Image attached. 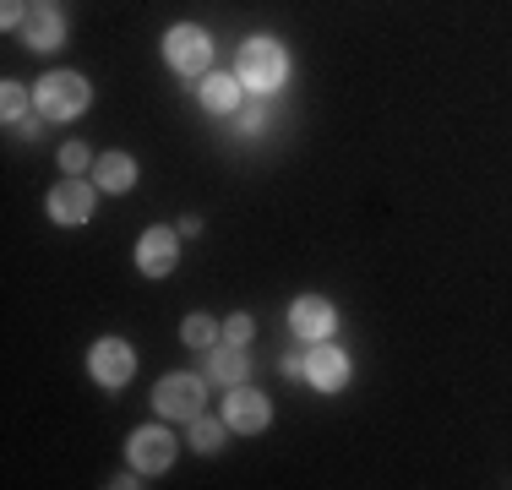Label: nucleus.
Listing matches in <instances>:
<instances>
[{
	"mask_svg": "<svg viewBox=\"0 0 512 490\" xmlns=\"http://www.w3.org/2000/svg\"><path fill=\"white\" fill-rule=\"evenodd\" d=\"M284 71H289L284 49H278L273 39H251L246 49H240L235 77H240V88H251V93H273L278 82H284Z\"/></svg>",
	"mask_w": 512,
	"mask_h": 490,
	"instance_id": "1",
	"label": "nucleus"
},
{
	"mask_svg": "<svg viewBox=\"0 0 512 490\" xmlns=\"http://www.w3.org/2000/svg\"><path fill=\"white\" fill-rule=\"evenodd\" d=\"M88 82L77 77V71H50V77L39 82V115H50V120H71V115H82L88 109Z\"/></svg>",
	"mask_w": 512,
	"mask_h": 490,
	"instance_id": "2",
	"label": "nucleus"
},
{
	"mask_svg": "<svg viewBox=\"0 0 512 490\" xmlns=\"http://www.w3.org/2000/svg\"><path fill=\"white\" fill-rule=\"evenodd\" d=\"M153 403H158V414L164 420H197V409H202V376H164L153 392Z\"/></svg>",
	"mask_w": 512,
	"mask_h": 490,
	"instance_id": "3",
	"label": "nucleus"
},
{
	"mask_svg": "<svg viewBox=\"0 0 512 490\" xmlns=\"http://www.w3.org/2000/svg\"><path fill=\"white\" fill-rule=\"evenodd\" d=\"M164 55H169V66L175 71H207V60H213V39H207L202 28H191V22H180L175 33L164 39Z\"/></svg>",
	"mask_w": 512,
	"mask_h": 490,
	"instance_id": "4",
	"label": "nucleus"
},
{
	"mask_svg": "<svg viewBox=\"0 0 512 490\" xmlns=\"http://www.w3.org/2000/svg\"><path fill=\"white\" fill-rule=\"evenodd\" d=\"M131 371H137V354H131V343H120V338L93 343V376H99L104 387H126Z\"/></svg>",
	"mask_w": 512,
	"mask_h": 490,
	"instance_id": "5",
	"label": "nucleus"
},
{
	"mask_svg": "<svg viewBox=\"0 0 512 490\" xmlns=\"http://www.w3.org/2000/svg\"><path fill=\"white\" fill-rule=\"evenodd\" d=\"M306 376H311V387L338 392V387L349 382V360H344V349H333L327 338H316V349H311V360H306Z\"/></svg>",
	"mask_w": 512,
	"mask_h": 490,
	"instance_id": "6",
	"label": "nucleus"
},
{
	"mask_svg": "<svg viewBox=\"0 0 512 490\" xmlns=\"http://www.w3.org/2000/svg\"><path fill=\"white\" fill-rule=\"evenodd\" d=\"M50 213H55V224H88V213H93V191L82 186L77 175L60 180V186L50 191Z\"/></svg>",
	"mask_w": 512,
	"mask_h": 490,
	"instance_id": "7",
	"label": "nucleus"
},
{
	"mask_svg": "<svg viewBox=\"0 0 512 490\" xmlns=\"http://www.w3.org/2000/svg\"><path fill=\"white\" fill-rule=\"evenodd\" d=\"M131 463H137L142 474H158L175 463V441H169L164 431H137L131 436Z\"/></svg>",
	"mask_w": 512,
	"mask_h": 490,
	"instance_id": "8",
	"label": "nucleus"
},
{
	"mask_svg": "<svg viewBox=\"0 0 512 490\" xmlns=\"http://www.w3.org/2000/svg\"><path fill=\"white\" fill-rule=\"evenodd\" d=\"M273 420V409H267V398L262 392H251V387H235L229 392V425H235V431H262V425Z\"/></svg>",
	"mask_w": 512,
	"mask_h": 490,
	"instance_id": "9",
	"label": "nucleus"
},
{
	"mask_svg": "<svg viewBox=\"0 0 512 490\" xmlns=\"http://www.w3.org/2000/svg\"><path fill=\"white\" fill-rule=\"evenodd\" d=\"M289 322H295V333L300 338H327L333 333V305L327 300H316V294H306V300H295V311H289Z\"/></svg>",
	"mask_w": 512,
	"mask_h": 490,
	"instance_id": "10",
	"label": "nucleus"
},
{
	"mask_svg": "<svg viewBox=\"0 0 512 490\" xmlns=\"http://www.w3.org/2000/svg\"><path fill=\"white\" fill-rule=\"evenodd\" d=\"M137 262H142L148 278H164L169 267H175V235H169V229H148L142 245H137Z\"/></svg>",
	"mask_w": 512,
	"mask_h": 490,
	"instance_id": "11",
	"label": "nucleus"
},
{
	"mask_svg": "<svg viewBox=\"0 0 512 490\" xmlns=\"http://www.w3.org/2000/svg\"><path fill=\"white\" fill-rule=\"evenodd\" d=\"M131 180H137V164H131L126 153H104L99 158V186L104 191H131Z\"/></svg>",
	"mask_w": 512,
	"mask_h": 490,
	"instance_id": "12",
	"label": "nucleus"
},
{
	"mask_svg": "<svg viewBox=\"0 0 512 490\" xmlns=\"http://www.w3.org/2000/svg\"><path fill=\"white\" fill-rule=\"evenodd\" d=\"M207 371H213L224 387H240V382H246V349H240V343H235V349H218Z\"/></svg>",
	"mask_w": 512,
	"mask_h": 490,
	"instance_id": "13",
	"label": "nucleus"
},
{
	"mask_svg": "<svg viewBox=\"0 0 512 490\" xmlns=\"http://www.w3.org/2000/svg\"><path fill=\"white\" fill-rule=\"evenodd\" d=\"M235 98H240V77H207L202 104L213 109V115H229V109H235Z\"/></svg>",
	"mask_w": 512,
	"mask_h": 490,
	"instance_id": "14",
	"label": "nucleus"
},
{
	"mask_svg": "<svg viewBox=\"0 0 512 490\" xmlns=\"http://www.w3.org/2000/svg\"><path fill=\"white\" fill-rule=\"evenodd\" d=\"M60 33H66V22H60L55 11H33V17H28V44L33 49H55Z\"/></svg>",
	"mask_w": 512,
	"mask_h": 490,
	"instance_id": "15",
	"label": "nucleus"
},
{
	"mask_svg": "<svg viewBox=\"0 0 512 490\" xmlns=\"http://www.w3.org/2000/svg\"><path fill=\"white\" fill-rule=\"evenodd\" d=\"M180 333H186V343H191V349H213V338H218V322H213V316H186V327H180Z\"/></svg>",
	"mask_w": 512,
	"mask_h": 490,
	"instance_id": "16",
	"label": "nucleus"
},
{
	"mask_svg": "<svg viewBox=\"0 0 512 490\" xmlns=\"http://www.w3.org/2000/svg\"><path fill=\"white\" fill-rule=\"evenodd\" d=\"M191 447H197V452H218V447H224V425H218V420H191Z\"/></svg>",
	"mask_w": 512,
	"mask_h": 490,
	"instance_id": "17",
	"label": "nucleus"
},
{
	"mask_svg": "<svg viewBox=\"0 0 512 490\" xmlns=\"http://www.w3.org/2000/svg\"><path fill=\"white\" fill-rule=\"evenodd\" d=\"M0 115H6L11 126L28 115V88H22V82H6V93H0Z\"/></svg>",
	"mask_w": 512,
	"mask_h": 490,
	"instance_id": "18",
	"label": "nucleus"
},
{
	"mask_svg": "<svg viewBox=\"0 0 512 490\" xmlns=\"http://www.w3.org/2000/svg\"><path fill=\"white\" fill-rule=\"evenodd\" d=\"M60 164H66L71 175H82V169H88L93 158H88V147H82V142H71V147H60Z\"/></svg>",
	"mask_w": 512,
	"mask_h": 490,
	"instance_id": "19",
	"label": "nucleus"
},
{
	"mask_svg": "<svg viewBox=\"0 0 512 490\" xmlns=\"http://www.w3.org/2000/svg\"><path fill=\"white\" fill-rule=\"evenodd\" d=\"M224 338H229V343H251V316H229V322H224Z\"/></svg>",
	"mask_w": 512,
	"mask_h": 490,
	"instance_id": "20",
	"label": "nucleus"
},
{
	"mask_svg": "<svg viewBox=\"0 0 512 490\" xmlns=\"http://www.w3.org/2000/svg\"><path fill=\"white\" fill-rule=\"evenodd\" d=\"M0 22H6V28H17V22H22V0H0Z\"/></svg>",
	"mask_w": 512,
	"mask_h": 490,
	"instance_id": "21",
	"label": "nucleus"
},
{
	"mask_svg": "<svg viewBox=\"0 0 512 490\" xmlns=\"http://www.w3.org/2000/svg\"><path fill=\"white\" fill-rule=\"evenodd\" d=\"M262 126H267L262 109H246V115H240V131H246V137H251V131H262Z\"/></svg>",
	"mask_w": 512,
	"mask_h": 490,
	"instance_id": "22",
	"label": "nucleus"
}]
</instances>
